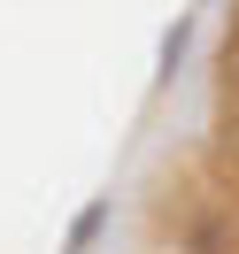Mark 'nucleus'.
Returning <instances> with one entry per match:
<instances>
[{"instance_id": "3", "label": "nucleus", "mask_w": 239, "mask_h": 254, "mask_svg": "<svg viewBox=\"0 0 239 254\" xmlns=\"http://www.w3.org/2000/svg\"><path fill=\"white\" fill-rule=\"evenodd\" d=\"M100 223H108V200H93L78 223H70V254H85V247H93V239H100Z\"/></svg>"}, {"instance_id": "2", "label": "nucleus", "mask_w": 239, "mask_h": 254, "mask_svg": "<svg viewBox=\"0 0 239 254\" xmlns=\"http://www.w3.org/2000/svg\"><path fill=\"white\" fill-rule=\"evenodd\" d=\"M185 47H193V23L177 16L170 31H162V69H155V85H170V77H177V62H185Z\"/></svg>"}, {"instance_id": "1", "label": "nucleus", "mask_w": 239, "mask_h": 254, "mask_svg": "<svg viewBox=\"0 0 239 254\" xmlns=\"http://www.w3.org/2000/svg\"><path fill=\"white\" fill-rule=\"evenodd\" d=\"M185 247H193V254H239V247H232V231H224V216H193Z\"/></svg>"}]
</instances>
